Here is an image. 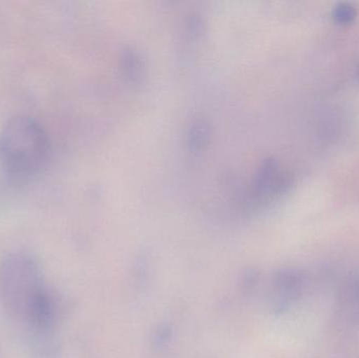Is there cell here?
<instances>
[{
  "label": "cell",
  "instance_id": "obj_6",
  "mask_svg": "<svg viewBox=\"0 0 359 358\" xmlns=\"http://www.w3.org/2000/svg\"><path fill=\"white\" fill-rule=\"evenodd\" d=\"M356 76H358V78L359 79V60L358 62V65H356Z\"/></svg>",
  "mask_w": 359,
  "mask_h": 358
},
{
  "label": "cell",
  "instance_id": "obj_3",
  "mask_svg": "<svg viewBox=\"0 0 359 358\" xmlns=\"http://www.w3.org/2000/svg\"><path fill=\"white\" fill-rule=\"evenodd\" d=\"M292 174L283 170L278 160H266L255 178L249 202L252 205L269 203L286 193L292 186Z\"/></svg>",
  "mask_w": 359,
  "mask_h": 358
},
{
  "label": "cell",
  "instance_id": "obj_4",
  "mask_svg": "<svg viewBox=\"0 0 359 358\" xmlns=\"http://www.w3.org/2000/svg\"><path fill=\"white\" fill-rule=\"evenodd\" d=\"M55 308L54 300L48 294L46 286H42L35 294L31 302L25 308L23 317L33 330L37 332L48 331L54 323Z\"/></svg>",
  "mask_w": 359,
  "mask_h": 358
},
{
  "label": "cell",
  "instance_id": "obj_1",
  "mask_svg": "<svg viewBox=\"0 0 359 358\" xmlns=\"http://www.w3.org/2000/svg\"><path fill=\"white\" fill-rule=\"evenodd\" d=\"M50 141L44 128L25 115L11 118L0 132V160L16 180L35 176L46 164Z\"/></svg>",
  "mask_w": 359,
  "mask_h": 358
},
{
  "label": "cell",
  "instance_id": "obj_2",
  "mask_svg": "<svg viewBox=\"0 0 359 358\" xmlns=\"http://www.w3.org/2000/svg\"><path fill=\"white\" fill-rule=\"evenodd\" d=\"M35 259L27 254L8 256L0 267V291L6 306L23 315L34 294L43 285Z\"/></svg>",
  "mask_w": 359,
  "mask_h": 358
},
{
  "label": "cell",
  "instance_id": "obj_5",
  "mask_svg": "<svg viewBox=\"0 0 359 358\" xmlns=\"http://www.w3.org/2000/svg\"><path fill=\"white\" fill-rule=\"evenodd\" d=\"M358 16V8L351 2H339L332 11V17L339 25H350Z\"/></svg>",
  "mask_w": 359,
  "mask_h": 358
}]
</instances>
